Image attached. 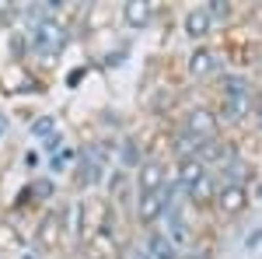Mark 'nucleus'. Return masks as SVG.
I'll use <instances>...</instances> for the list:
<instances>
[{
    "instance_id": "f257e3e1",
    "label": "nucleus",
    "mask_w": 262,
    "mask_h": 259,
    "mask_svg": "<svg viewBox=\"0 0 262 259\" xmlns=\"http://www.w3.org/2000/svg\"><path fill=\"white\" fill-rule=\"evenodd\" d=\"M63 46H67V28H63L56 18L49 21H35L32 28V49L42 53V56H56Z\"/></svg>"
},
{
    "instance_id": "f03ea898",
    "label": "nucleus",
    "mask_w": 262,
    "mask_h": 259,
    "mask_svg": "<svg viewBox=\"0 0 262 259\" xmlns=\"http://www.w3.org/2000/svg\"><path fill=\"white\" fill-rule=\"evenodd\" d=\"M248 203H252L248 186H231V182H221V193L213 200V207H217L221 217H238V214L248 210Z\"/></svg>"
},
{
    "instance_id": "7ed1b4c3",
    "label": "nucleus",
    "mask_w": 262,
    "mask_h": 259,
    "mask_svg": "<svg viewBox=\"0 0 262 259\" xmlns=\"http://www.w3.org/2000/svg\"><path fill=\"white\" fill-rule=\"evenodd\" d=\"M185 130H189L192 137H200V140H213V137H217V130H221V119H217L213 109L196 105V109L185 112Z\"/></svg>"
},
{
    "instance_id": "20e7f679",
    "label": "nucleus",
    "mask_w": 262,
    "mask_h": 259,
    "mask_svg": "<svg viewBox=\"0 0 262 259\" xmlns=\"http://www.w3.org/2000/svg\"><path fill=\"white\" fill-rule=\"evenodd\" d=\"M168 182V168L161 161H140L137 165V193H161Z\"/></svg>"
},
{
    "instance_id": "39448f33",
    "label": "nucleus",
    "mask_w": 262,
    "mask_h": 259,
    "mask_svg": "<svg viewBox=\"0 0 262 259\" xmlns=\"http://www.w3.org/2000/svg\"><path fill=\"white\" fill-rule=\"evenodd\" d=\"M252 105H255L252 91H248V95H224L217 119H227V123H245L248 116H252Z\"/></svg>"
},
{
    "instance_id": "423d86ee",
    "label": "nucleus",
    "mask_w": 262,
    "mask_h": 259,
    "mask_svg": "<svg viewBox=\"0 0 262 259\" xmlns=\"http://www.w3.org/2000/svg\"><path fill=\"white\" fill-rule=\"evenodd\" d=\"M182 28H185V35L189 39H206L210 32H213V18H210V11L206 7H189L185 11V21H182Z\"/></svg>"
},
{
    "instance_id": "0eeeda50",
    "label": "nucleus",
    "mask_w": 262,
    "mask_h": 259,
    "mask_svg": "<svg viewBox=\"0 0 262 259\" xmlns=\"http://www.w3.org/2000/svg\"><path fill=\"white\" fill-rule=\"evenodd\" d=\"M217 193H221V182L213 179V172H206L196 186H189L185 189V196H189V203H196V207H206V203H213L217 200Z\"/></svg>"
},
{
    "instance_id": "6e6552de",
    "label": "nucleus",
    "mask_w": 262,
    "mask_h": 259,
    "mask_svg": "<svg viewBox=\"0 0 262 259\" xmlns=\"http://www.w3.org/2000/svg\"><path fill=\"white\" fill-rule=\"evenodd\" d=\"M154 18V4H147V0H129V4H122V21L129 25V28H147Z\"/></svg>"
},
{
    "instance_id": "1a4fd4ad",
    "label": "nucleus",
    "mask_w": 262,
    "mask_h": 259,
    "mask_svg": "<svg viewBox=\"0 0 262 259\" xmlns=\"http://www.w3.org/2000/svg\"><path fill=\"white\" fill-rule=\"evenodd\" d=\"M217 67L221 63H217V53L213 49H206V46H196L192 49V56H189V74L192 77H210Z\"/></svg>"
},
{
    "instance_id": "9d476101",
    "label": "nucleus",
    "mask_w": 262,
    "mask_h": 259,
    "mask_svg": "<svg viewBox=\"0 0 262 259\" xmlns=\"http://www.w3.org/2000/svg\"><path fill=\"white\" fill-rule=\"evenodd\" d=\"M147 256L150 259H182V252L164 231H150L147 235Z\"/></svg>"
},
{
    "instance_id": "9b49d317",
    "label": "nucleus",
    "mask_w": 262,
    "mask_h": 259,
    "mask_svg": "<svg viewBox=\"0 0 262 259\" xmlns=\"http://www.w3.org/2000/svg\"><path fill=\"white\" fill-rule=\"evenodd\" d=\"M206 172H210V168H206L200 158H182L179 168H175V182H179L182 189H189V186H196Z\"/></svg>"
},
{
    "instance_id": "f8f14e48",
    "label": "nucleus",
    "mask_w": 262,
    "mask_h": 259,
    "mask_svg": "<svg viewBox=\"0 0 262 259\" xmlns=\"http://www.w3.org/2000/svg\"><path fill=\"white\" fill-rule=\"evenodd\" d=\"M161 214H164L161 193H143V196L137 200V217H140V224H154Z\"/></svg>"
},
{
    "instance_id": "ddd939ff",
    "label": "nucleus",
    "mask_w": 262,
    "mask_h": 259,
    "mask_svg": "<svg viewBox=\"0 0 262 259\" xmlns=\"http://www.w3.org/2000/svg\"><path fill=\"white\" fill-rule=\"evenodd\" d=\"M39 242L46 245V249H53V245L60 242V217H56V214H49V217L42 221V228H39Z\"/></svg>"
},
{
    "instance_id": "4468645a",
    "label": "nucleus",
    "mask_w": 262,
    "mask_h": 259,
    "mask_svg": "<svg viewBox=\"0 0 262 259\" xmlns=\"http://www.w3.org/2000/svg\"><path fill=\"white\" fill-rule=\"evenodd\" d=\"M77 179H81L84 186H95V182L101 179V161H95L91 154H88V158L81 161V175H77Z\"/></svg>"
},
{
    "instance_id": "2eb2a0df",
    "label": "nucleus",
    "mask_w": 262,
    "mask_h": 259,
    "mask_svg": "<svg viewBox=\"0 0 262 259\" xmlns=\"http://www.w3.org/2000/svg\"><path fill=\"white\" fill-rule=\"evenodd\" d=\"M28 133H32V137H53V133H56V116H39V119L32 123V126H28Z\"/></svg>"
},
{
    "instance_id": "dca6fc26",
    "label": "nucleus",
    "mask_w": 262,
    "mask_h": 259,
    "mask_svg": "<svg viewBox=\"0 0 262 259\" xmlns=\"http://www.w3.org/2000/svg\"><path fill=\"white\" fill-rule=\"evenodd\" d=\"M53 193H56L53 179H35L32 186H28V193H25V196H35V200H53Z\"/></svg>"
},
{
    "instance_id": "f3484780",
    "label": "nucleus",
    "mask_w": 262,
    "mask_h": 259,
    "mask_svg": "<svg viewBox=\"0 0 262 259\" xmlns=\"http://www.w3.org/2000/svg\"><path fill=\"white\" fill-rule=\"evenodd\" d=\"M206 11H210V18H213V21H221V18H227V14H231V7H227V4H221V0L206 4Z\"/></svg>"
},
{
    "instance_id": "a211bd4d",
    "label": "nucleus",
    "mask_w": 262,
    "mask_h": 259,
    "mask_svg": "<svg viewBox=\"0 0 262 259\" xmlns=\"http://www.w3.org/2000/svg\"><path fill=\"white\" fill-rule=\"evenodd\" d=\"M42 147H46V151H49V154H56V151H60V147H63V140H60V133H53V137L46 140V144H42Z\"/></svg>"
},
{
    "instance_id": "6ab92c4d",
    "label": "nucleus",
    "mask_w": 262,
    "mask_h": 259,
    "mask_svg": "<svg viewBox=\"0 0 262 259\" xmlns=\"http://www.w3.org/2000/svg\"><path fill=\"white\" fill-rule=\"evenodd\" d=\"M252 116H255V123H259V126H262V95H259V98H255V105H252Z\"/></svg>"
},
{
    "instance_id": "aec40b11",
    "label": "nucleus",
    "mask_w": 262,
    "mask_h": 259,
    "mask_svg": "<svg viewBox=\"0 0 262 259\" xmlns=\"http://www.w3.org/2000/svg\"><path fill=\"white\" fill-rule=\"evenodd\" d=\"M133 259H150V256H147V252H140V256H133Z\"/></svg>"
},
{
    "instance_id": "412c9836",
    "label": "nucleus",
    "mask_w": 262,
    "mask_h": 259,
    "mask_svg": "<svg viewBox=\"0 0 262 259\" xmlns=\"http://www.w3.org/2000/svg\"><path fill=\"white\" fill-rule=\"evenodd\" d=\"M91 259H105V256H91Z\"/></svg>"
}]
</instances>
